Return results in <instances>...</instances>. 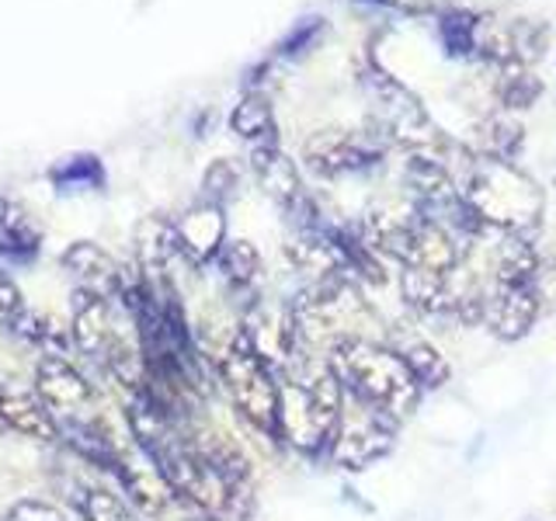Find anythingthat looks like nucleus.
<instances>
[{"mask_svg":"<svg viewBox=\"0 0 556 521\" xmlns=\"http://www.w3.org/2000/svg\"><path fill=\"white\" fill-rule=\"evenodd\" d=\"M0 521H11V518H8V514H0Z\"/></svg>","mask_w":556,"mask_h":521,"instance_id":"obj_35","label":"nucleus"},{"mask_svg":"<svg viewBox=\"0 0 556 521\" xmlns=\"http://www.w3.org/2000/svg\"><path fill=\"white\" fill-rule=\"evenodd\" d=\"M104 181L98 156H70L66 164L52 167V185L60 191H84V188H98Z\"/></svg>","mask_w":556,"mask_h":521,"instance_id":"obj_29","label":"nucleus"},{"mask_svg":"<svg viewBox=\"0 0 556 521\" xmlns=\"http://www.w3.org/2000/svg\"><path fill=\"white\" fill-rule=\"evenodd\" d=\"M393 347L396 355L407 361L410 376L421 382V390H442L448 376H452V365L448 358L434 347L425 334H414V330H400V334L393 338Z\"/></svg>","mask_w":556,"mask_h":521,"instance_id":"obj_21","label":"nucleus"},{"mask_svg":"<svg viewBox=\"0 0 556 521\" xmlns=\"http://www.w3.org/2000/svg\"><path fill=\"white\" fill-rule=\"evenodd\" d=\"M230 129L248 139L251 147H265V143H278V122H275V109L271 101L261 94V91H251L243 94L240 104L230 115Z\"/></svg>","mask_w":556,"mask_h":521,"instance_id":"obj_24","label":"nucleus"},{"mask_svg":"<svg viewBox=\"0 0 556 521\" xmlns=\"http://www.w3.org/2000/svg\"><path fill=\"white\" fill-rule=\"evenodd\" d=\"M480 22H483V14L463 11V8H448V11H442L439 35H442V46H445L448 56H456V60H473V56H477Z\"/></svg>","mask_w":556,"mask_h":521,"instance_id":"obj_26","label":"nucleus"},{"mask_svg":"<svg viewBox=\"0 0 556 521\" xmlns=\"http://www.w3.org/2000/svg\"><path fill=\"white\" fill-rule=\"evenodd\" d=\"M543 94V80L529 74V66H501L497 77V101L504 112H526L535 98Z\"/></svg>","mask_w":556,"mask_h":521,"instance_id":"obj_27","label":"nucleus"},{"mask_svg":"<svg viewBox=\"0 0 556 521\" xmlns=\"http://www.w3.org/2000/svg\"><path fill=\"white\" fill-rule=\"evenodd\" d=\"M240 188V170L233 161H213L202 174V202L226 205Z\"/></svg>","mask_w":556,"mask_h":521,"instance_id":"obj_30","label":"nucleus"},{"mask_svg":"<svg viewBox=\"0 0 556 521\" xmlns=\"http://www.w3.org/2000/svg\"><path fill=\"white\" fill-rule=\"evenodd\" d=\"M70 338L80 347V352L98 361L104 369V361L115 352V344L126 338L112 320V300L91 292V289H77L74 292V317H70Z\"/></svg>","mask_w":556,"mask_h":521,"instance_id":"obj_10","label":"nucleus"},{"mask_svg":"<svg viewBox=\"0 0 556 521\" xmlns=\"http://www.w3.org/2000/svg\"><path fill=\"white\" fill-rule=\"evenodd\" d=\"M8 330L14 338H22V341H28L31 347H42V355H70V334H63V330L52 323L46 313H39V309H22L17 317L8 323Z\"/></svg>","mask_w":556,"mask_h":521,"instance_id":"obj_25","label":"nucleus"},{"mask_svg":"<svg viewBox=\"0 0 556 521\" xmlns=\"http://www.w3.org/2000/svg\"><path fill=\"white\" fill-rule=\"evenodd\" d=\"M400 295L410 313L417 317H452L456 313V300H452V285L448 275L428 271V268H400Z\"/></svg>","mask_w":556,"mask_h":521,"instance_id":"obj_19","label":"nucleus"},{"mask_svg":"<svg viewBox=\"0 0 556 521\" xmlns=\"http://www.w3.org/2000/svg\"><path fill=\"white\" fill-rule=\"evenodd\" d=\"M240 327H243V334H248V341L254 344V352L265 358L275 372L289 369L295 358L306 355L300 327H295L289 303L254 300L248 309L240 313Z\"/></svg>","mask_w":556,"mask_h":521,"instance_id":"obj_7","label":"nucleus"},{"mask_svg":"<svg viewBox=\"0 0 556 521\" xmlns=\"http://www.w3.org/2000/svg\"><path fill=\"white\" fill-rule=\"evenodd\" d=\"M327 365L341 379L348 396L382 410L396 424L407 421L421 404V382L410 376L407 361L396 355L393 344L376 338H344L327 352Z\"/></svg>","mask_w":556,"mask_h":521,"instance_id":"obj_2","label":"nucleus"},{"mask_svg":"<svg viewBox=\"0 0 556 521\" xmlns=\"http://www.w3.org/2000/svg\"><path fill=\"white\" fill-rule=\"evenodd\" d=\"M112 476L118 480L126 500L147 518H164L170 511V504H178L170 494L167 480L161 476V469H156L143 452H139V459L129 456V452H122L115 469H112Z\"/></svg>","mask_w":556,"mask_h":521,"instance_id":"obj_11","label":"nucleus"},{"mask_svg":"<svg viewBox=\"0 0 556 521\" xmlns=\"http://www.w3.org/2000/svg\"><path fill=\"white\" fill-rule=\"evenodd\" d=\"M77 511L84 521H136L129 500L109 491V486H84L77 497Z\"/></svg>","mask_w":556,"mask_h":521,"instance_id":"obj_28","label":"nucleus"},{"mask_svg":"<svg viewBox=\"0 0 556 521\" xmlns=\"http://www.w3.org/2000/svg\"><path fill=\"white\" fill-rule=\"evenodd\" d=\"M25 309V300H22V289H17V282H14V278L4 271V268H0V323H11L14 317H17V313H22Z\"/></svg>","mask_w":556,"mask_h":521,"instance_id":"obj_32","label":"nucleus"},{"mask_svg":"<svg viewBox=\"0 0 556 521\" xmlns=\"http://www.w3.org/2000/svg\"><path fill=\"white\" fill-rule=\"evenodd\" d=\"M365 87H369V98H372V129L382 143L407 147L414 153H431V147L442 143V136L434 129L431 115L425 112L421 98H417L407 84L382 74L376 60L369 63Z\"/></svg>","mask_w":556,"mask_h":521,"instance_id":"obj_5","label":"nucleus"},{"mask_svg":"<svg viewBox=\"0 0 556 521\" xmlns=\"http://www.w3.org/2000/svg\"><path fill=\"white\" fill-rule=\"evenodd\" d=\"M526 147V129L511 112H494L477 126V156H491V161L515 164Z\"/></svg>","mask_w":556,"mask_h":521,"instance_id":"obj_23","label":"nucleus"},{"mask_svg":"<svg viewBox=\"0 0 556 521\" xmlns=\"http://www.w3.org/2000/svg\"><path fill=\"white\" fill-rule=\"evenodd\" d=\"M216 379L230 393V404L240 414V421L261 439L282 445L278 439V376L271 365L254 352V344L243 334V327L233 334L230 347L216 365Z\"/></svg>","mask_w":556,"mask_h":521,"instance_id":"obj_4","label":"nucleus"},{"mask_svg":"<svg viewBox=\"0 0 556 521\" xmlns=\"http://www.w3.org/2000/svg\"><path fill=\"white\" fill-rule=\"evenodd\" d=\"M0 424L11 428L22 439L35 442H56L60 424L56 417L46 410L35 390H25L22 382L11 376H0Z\"/></svg>","mask_w":556,"mask_h":521,"instance_id":"obj_12","label":"nucleus"},{"mask_svg":"<svg viewBox=\"0 0 556 521\" xmlns=\"http://www.w3.org/2000/svg\"><path fill=\"white\" fill-rule=\"evenodd\" d=\"M387 143L372 136H355L341 129H320L303 143V161L320 178H348V174H362L382 161Z\"/></svg>","mask_w":556,"mask_h":521,"instance_id":"obj_8","label":"nucleus"},{"mask_svg":"<svg viewBox=\"0 0 556 521\" xmlns=\"http://www.w3.org/2000/svg\"><path fill=\"white\" fill-rule=\"evenodd\" d=\"M31 390L39 393L46 410L56 417V424L77 421L94 404V386L74 361L63 355H42L35 361Z\"/></svg>","mask_w":556,"mask_h":521,"instance_id":"obj_9","label":"nucleus"},{"mask_svg":"<svg viewBox=\"0 0 556 521\" xmlns=\"http://www.w3.org/2000/svg\"><path fill=\"white\" fill-rule=\"evenodd\" d=\"M216 268L230 292L248 295V303L261 300V295H254V285L261 282L265 265H261V254L251 240H226V247L216 257Z\"/></svg>","mask_w":556,"mask_h":521,"instance_id":"obj_22","label":"nucleus"},{"mask_svg":"<svg viewBox=\"0 0 556 521\" xmlns=\"http://www.w3.org/2000/svg\"><path fill=\"white\" fill-rule=\"evenodd\" d=\"M327 31V22L324 17H306V22H300L295 25L286 39H282V46H278V52L282 56H303V52H309L313 46L320 42V35Z\"/></svg>","mask_w":556,"mask_h":521,"instance_id":"obj_31","label":"nucleus"},{"mask_svg":"<svg viewBox=\"0 0 556 521\" xmlns=\"http://www.w3.org/2000/svg\"><path fill=\"white\" fill-rule=\"evenodd\" d=\"M535 295H539V303H543V313H556V254L539 265Z\"/></svg>","mask_w":556,"mask_h":521,"instance_id":"obj_33","label":"nucleus"},{"mask_svg":"<svg viewBox=\"0 0 556 521\" xmlns=\"http://www.w3.org/2000/svg\"><path fill=\"white\" fill-rule=\"evenodd\" d=\"M42 247V226L25 205L0 195V257L4 260H31Z\"/></svg>","mask_w":556,"mask_h":521,"instance_id":"obj_20","label":"nucleus"},{"mask_svg":"<svg viewBox=\"0 0 556 521\" xmlns=\"http://www.w3.org/2000/svg\"><path fill=\"white\" fill-rule=\"evenodd\" d=\"M63 268L70 271L80 282V289H91L104 300L118 303V292H122V278H126V268L101 247L94 240H74L70 247L63 251Z\"/></svg>","mask_w":556,"mask_h":521,"instance_id":"obj_15","label":"nucleus"},{"mask_svg":"<svg viewBox=\"0 0 556 521\" xmlns=\"http://www.w3.org/2000/svg\"><path fill=\"white\" fill-rule=\"evenodd\" d=\"M393 448H396V421L393 417L348 396L327 459L338 469H344V473H362V469H369V466L387 459Z\"/></svg>","mask_w":556,"mask_h":521,"instance_id":"obj_6","label":"nucleus"},{"mask_svg":"<svg viewBox=\"0 0 556 521\" xmlns=\"http://www.w3.org/2000/svg\"><path fill=\"white\" fill-rule=\"evenodd\" d=\"M278 376V439L306 459L330 452L348 393L327 358L300 355Z\"/></svg>","mask_w":556,"mask_h":521,"instance_id":"obj_1","label":"nucleus"},{"mask_svg":"<svg viewBox=\"0 0 556 521\" xmlns=\"http://www.w3.org/2000/svg\"><path fill=\"white\" fill-rule=\"evenodd\" d=\"M136 268L147 278H164L170 260L181 257L178 247V223L164 213H150L136 223Z\"/></svg>","mask_w":556,"mask_h":521,"instance_id":"obj_17","label":"nucleus"},{"mask_svg":"<svg viewBox=\"0 0 556 521\" xmlns=\"http://www.w3.org/2000/svg\"><path fill=\"white\" fill-rule=\"evenodd\" d=\"M543 257L535 254V243L529 237L497 233L491 251V285L501 289H532Z\"/></svg>","mask_w":556,"mask_h":521,"instance_id":"obj_18","label":"nucleus"},{"mask_svg":"<svg viewBox=\"0 0 556 521\" xmlns=\"http://www.w3.org/2000/svg\"><path fill=\"white\" fill-rule=\"evenodd\" d=\"M178 223V247L181 257L191 268H205L216 265L219 251L226 247V216L223 205L213 202H195Z\"/></svg>","mask_w":556,"mask_h":521,"instance_id":"obj_13","label":"nucleus"},{"mask_svg":"<svg viewBox=\"0 0 556 521\" xmlns=\"http://www.w3.org/2000/svg\"><path fill=\"white\" fill-rule=\"evenodd\" d=\"M543 317V303H539L535 285L532 289H501L491 285L486 292V320L483 327L491 330L497 341H521L529 338V330L535 327V320Z\"/></svg>","mask_w":556,"mask_h":521,"instance_id":"obj_14","label":"nucleus"},{"mask_svg":"<svg viewBox=\"0 0 556 521\" xmlns=\"http://www.w3.org/2000/svg\"><path fill=\"white\" fill-rule=\"evenodd\" d=\"M459 191L466 205L477 213V219L494 233H515L532 240L539 223H543V188L518 164L491 161V156L473 153L466 164V178Z\"/></svg>","mask_w":556,"mask_h":521,"instance_id":"obj_3","label":"nucleus"},{"mask_svg":"<svg viewBox=\"0 0 556 521\" xmlns=\"http://www.w3.org/2000/svg\"><path fill=\"white\" fill-rule=\"evenodd\" d=\"M251 170H254L257 185L265 188V195L282 205V213L306 195L300 167H295V161L289 153H282V147H278V143L251 147Z\"/></svg>","mask_w":556,"mask_h":521,"instance_id":"obj_16","label":"nucleus"},{"mask_svg":"<svg viewBox=\"0 0 556 521\" xmlns=\"http://www.w3.org/2000/svg\"><path fill=\"white\" fill-rule=\"evenodd\" d=\"M382 4L400 11H448L452 0H382Z\"/></svg>","mask_w":556,"mask_h":521,"instance_id":"obj_34","label":"nucleus"}]
</instances>
